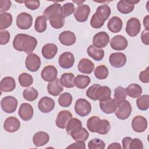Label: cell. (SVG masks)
Returning <instances> with one entry per match:
<instances>
[{
  "mask_svg": "<svg viewBox=\"0 0 149 149\" xmlns=\"http://www.w3.org/2000/svg\"><path fill=\"white\" fill-rule=\"evenodd\" d=\"M37 45V40L33 36L26 34H17L13 41V48L20 52L23 51L26 54H31Z\"/></svg>",
  "mask_w": 149,
  "mask_h": 149,
  "instance_id": "cell-1",
  "label": "cell"
},
{
  "mask_svg": "<svg viewBox=\"0 0 149 149\" xmlns=\"http://www.w3.org/2000/svg\"><path fill=\"white\" fill-rule=\"evenodd\" d=\"M111 12V8L108 5L104 4L99 6L91 18V26L96 29L102 27L105 22L109 17Z\"/></svg>",
  "mask_w": 149,
  "mask_h": 149,
  "instance_id": "cell-2",
  "label": "cell"
},
{
  "mask_svg": "<svg viewBox=\"0 0 149 149\" xmlns=\"http://www.w3.org/2000/svg\"><path fill=\"white\" fill-rule=\"evenodd\" d=\"M132 108L130 103L127 100H123L117 103V106L115 111L116 116L121 120H125L129 118L131 115Z\"/></svg>",
  "mask_w": 149,
  "mask_h": 149,
  "instance_id": "cell-3",
  "label": "cell"
},
{
  "mask_svg": "<svg viewBox=\"0 0 149 149\" xmlns=\"http://www.w3.org/2000/svg\"><path fill=\"white\" fill-rule=\"evenodd\" d=\"M74 111L80 116L84 117L87 116L91 111V104L84 98L78 99L74 105Z\"/></svg>",
  "mask_w": 149,
  "mask_h": 149,
  "instance_id": "cell-4",
  "label": "cell"
},
{
  "mask_svg": "<svg viewBox=\"0 0 149 149\" xmlns=\"http://www.w3.org/2000/svg\"><path fill=\"white\" fill-rule=\"evenodd\" d=\"M17 100L13 96H6L3 97L1 101L2 109L7 113L14 112L17 107Z\"/></svg>",
  "mask_w": 149,
  "mask_h": 149,
  "instance_id": "cell-5",
  "label": "cell"
},
{
  "mask_svg": "<svg viewBox=\"0 0 149 149\" xmlns=\"http://www.w3.org/2000/svg\"><path fill=\"white\" fill-rule=\"evenodd\" d=\"M41 63L40 58L34 53L29 54L26 58V67L30 72H37L40 69Z\"/></svg>",
  "mask_w": 149,
  "mask_h": 149,
  "instance_id": "cell-6",
  "label": "cell"
},
{
  "mask_svg": "<svg viewBox=\"0 0 149 149\" xmlns=\"http://www.w3.org/2000/svg\"><path fill=\"white\" fill-rule=\"evenodd\" d=\"M33 24L32 16L26 12H22L16 17V25L22 30L30 29Z\"/></svg>",
  "mask_w": 149,
  "mask_h": 149,
  "instance_id": "cell-7",
  "label": "cell"
},
{
  "mask_svg": "<svg viewBox=\"0 0 149 149\" xmlns=\"http://www.w3.org/2000/svg\"><path fill=\"white\" fill-rule=\"evenodd\" d=\"M141 30V23L140 20L136 17L129 19L126 23V32L130 37H135Z\"/></svg>",
  "mask_w": 149,
  "mask_h": 149,
  "instance_id": "cell-8",
  "label": "cell"
},
{
  "mask_svg": "<svg viewBox=\"0 0 149 149\" xmlns=\"http://www.w3.org/2000/svg\"><path fill=\"white\" fill-rule=\"evenodd\" d=\"M127 58L125 54L120 52L111 54L109 57L110 65L115 68L123 67L126 63Z\"/></svg>",
  "mask_w": 149,
  "mask_h": 149,
  "instance_id": "cell-9",
  "label": "cell"
},
{
  "mask_svg": "<svg viewBox=\"0 0 149 149\" xmlns=\"http://www.w3.org/2000/svg\"><path fill=\"white\" fill-rule=\"evenodd\" d=\"M90 13V8L87 5L81 4L74 10V17L79 22H85L87 20Z\"/></svg>",
  "mask_w": 149,
  "mask_h": 149,
  "instance_id": "cell-10",
  "label": "cell"
},
{
  "mask_svg": "<svg viewBox=\"0 0 149 149\" xmlns=\"http://www.w3.org/2000/svg\"><path fill=\"white\" fill-rule=\"evenodd\" d=\"M109 42V36L105 31L95 34L93 38V45L98 48L105 47Z\"/></svg>",
  "mask_w": 149,
  "mask_h": 149,
  "instance_id": "cell-11",
  "label": "cell"
},
{
  "mask_svg": "<svg viewBox=\"0 0 149 149\" xmlns=\"http://www.w3.org/2000/svg\"><path fill=\"white\" fill-rule=\"evenodd\" d=\"M72 113L68 110L61 111L57 115L55 124L60 129H65L69 121L72 118Z\"/></svg>",
  "mask_w": 149,
  "mask_h": 149,
  "instance_id": "cell-12",
  "label": "cell"
},
{
  "mask_svg": "<svg viewBox=\"0 0 149 149\" xmlns=\"http://www.w3.org/2000/svg\"><path fill=\"white\" fill-rule=\"evenodd\" d=\"M127 39L122 35H116L110 41L111 47L116 51H123L127 48Z\"/></svg>",
  "mask_w": 149,
  "mask_h": 149,
  "instance_id": "cell-13",
  "label": "cell"
},
{
  "mask_svg": "<svg viewBox=\"0 0 149 149\" xmlns=\"http://www.w3.org/2000/svg\"><path fill=\"white\" fill-rule=\"evenodd\" d=\"M74 61V56L72 52H65L59 56L58 63L62 68L70 69L73 66Z\"/></svg>",
  "mask_w": 149,
  "mask_h": 149,
  "instance_id": "cell-14",
  "label": "cell"
},
{
  "mask_svg": "<svg viewBox=\"0 0 149 149\" xmlns=\"http://www.w3.org/2000/svg\"><path fill=\"white\" fill-rule=\"evenodd\" d=\"M58 71L56 68L52 65L45 66L41 71V77L45 81L52 82L57 78Z\"/></svg>",
  "mask_w": 149,
  "mask_h": 149,
  "instance_id": "cell-15",
  "label": "cell"
},
{
  "mask_svg": "<svg viewBox=\"0 0 149 149\" xmlns=\"http://www.w3.org/2000/svg\"><path fill=\"white\" fill-rule=\"evenodd\" d=\"M147 120L144 116H136L132 121V127L133 130L137 133L144 132L147 128Z\"/></svg>",
  "mask_w": 149,
  "mask_h": 149,
  "instance_id": "cell-16",
  "label": "cell"
},
{
  "mask_svg": "<svg viewBox=\"0 0 149 149\" xmlns=\"http://www.w3.org/2000/svg\"><path fill=\"white\" fill-rule=\"evenodd\" d=\"M54 100L48 97H42L38 103V108L42 113H49L51 112L55 107Z\"/></svg>",
  "mask_w": 149,
  "mask_h": 149,
  "instance_id": "cell-17",
  "label": "cell"
},
{
  "mask_svg": "<svg viewBox=\"0 0 149 149\" xmlns=\"http://www.w3.org/2000/svg\"><path fill=\"white\" fill-rule=\"evenodd\" d=\"M18 114L20 118L24 121H29L31 119L34 114L33 108L29 103H23L20 105Z\"/></svg>",
  "mask_w": 149,
  "mask_h": 149,
  "instance_id": "cell-18",
  "label": "cell"
},
{
  "mask_svg": "<svg viewBox=\"0 0 149 149\" xmlns=\"http://www.w3.org/2000/svg\"><path fill=\"white\" fill-rule=\"evenodd\" d=\"M20 127V122L19 119L14 116L7 118L3 123V128L5 131L9 133H14L17 131Z\"/></svg>",
  "mask_w": 149,
  "mask_h": 149,
  "instance_id": "cell-19",
  "label": "cell"
},
{
  "mask_svg": "<svg viewBox=\"0 0 149 149\" xmlns=\"http://www.w3.org/2000/svg\"><path fill=\"white\" fill-rule=\"evenodd\" d=\"M60 42L66 46H70L76 42V37L74 33L71 31H63L59 35L58 37Z\"/></svg>",
  "mask_w": 149,
  "mask_h": 149,
  "instance_id": "cell-20",
  "label": "cell"
},
{
  "mask_svg": "<svg viewBox=\"0 0 149 149\" xmlns=\"http://www.w3.org/2000/svg\"><path fill=\"white\" fill-rule=\"evenodd\" d=\"M139 1H119L117 3V9L122 14H128L131 13L134 8V5Z\"/></svg>",
  "mask_w": 149,
  "mask_h": 149,
  "instance_id": "cell-21",
  "label": "cell"
},
{
  "mask_svg": "<svg viewBox=\"0 0 149 149\" xmlns=\"http://www.w3.org/2000/svg\"><path fill=\"white\" fill-rule=\"evenodd\" d=\"M117 106V103L114 99L109 98L104 101H100V107L101 110L106 114H111L115 112Z\"/></svg>",
  "mask_w": 149,
  "mask_h": 149,
  "instance_id": "cell-22",
  "label": "cell"
},
{
  "mask_svg": "<svg viewBox=\"0 0 149 149\" xmlns=\"http://www.w3.org/2000/svg\"><path fill=\"white\" fill-rule=\"evenodd\" d=\"M57 52L58 47L53 43H48L45 44L41 49L42 55L47 59H51L54 58Z\"/></svg>",
  "mask_w": 149,
  "mask_h": 149,
  "instance_id": "cell-23",
  "label": "cell"
},
{
  "mask_svg": "<svg viewBox=\"0 0 149 149\" xmlns=\"http://www.w3.org/2000/svg\"><path fill=\"white\" fill-rule=\"evenodd\" d=\"M111 91L109 87L106 86H99L97 88L95 93V99L100 101H104L111 98Z\"/></svg>",
  "mask_w": 149,
  "mask_h": 149,
  "instance_id": "cell-24",
  "label": "cell"
},
{
  "mask_svg": "<svg viewBox=\"0 0 149 149\" xmlns=\"http://www.w3.org/2000/svg\"><path fill=\"white\" fill-rule=\"evenodd\" d=\"M49 140V134L45 132H37L33 137V141L36 147L43 146L47 144Z\"/></svg>",
  "mask_w": 149,
  "mask_h": 149,
  "instance_id": "cell-25",
  "label": "cell"
},
{
  "mask_svg": "<svg viewBox=\"0 0 149 149\" xmlns=\"http://www.w3.org/2000/svg\"><path fill=\"white\" fill-rule=\"evenodd\" d=\"M63 90V86L62 85L59 79L56 78L54 81L49 82L48 84L47 91L51 95L56 97L60 95Z\"/></svg>",
  "mask_w": 149,
  "mask_h": 149,
  "instance_id": "cell-26",
  "label": "cell"
},
{
  "mask_svg": "<svg viewBox=\"0 0 149 149\" xmlns=\"http://www.w3.org/2000/svg\"><path fill=\"white\" fill-rule=\"evenodd\" d=\"M78 70L80 72L84 74H90L94 69V63L88 59H81L77 65Z\"/></svg>",
  "mask_w": 149,
  "mask_h": 149,
  "instance_id": "cell-27",
  "label": "cell"
},
{
  "mask_svg": "<svg viewBox=\"0 0 149 149\" xmlns=\"http://www.w3.org/2000/svg\"><path fill=\"white\" fill-rule=\"evenodd\" d=\"M123 22L122 19L118 16H113L108 22L107 27L108 30L113 33H119L122 29Z\"/></svg>",
  "mask_w": 149,
  "mask_h": 149,
  "instance_id": "cell-28",
  "label": "cell"
},
{
  "mask_svg": "<svg viewBox=\"0 0 149 149\" xmlns=\"http://www.w3.org/2000/svg\"><path fill=\"white\" fill-rule=\"evenodd\" d=\"M16 88V81L13 77L6 76L3 77L0 83V88L2 91L10 92Z\"/></svg>",
  "mask_w": 149,
  "mask_h": 149,
  "instance_id": "cell-29",
  "label": "cell"
},
{
  "mask_svg": "<svg viewBox=\"0 0 149 149\" xmlns=\"http://www.w3.org/2000/svg\"><path fill=\"white\" fill-rule=\"evenodd\" d=\"M87 52L89 56L96 61H101L105 55L104 51L102 49L96 48L93 45H90L87 48Z\"/></svg>",
  "mask_w": 149,
  "mask_h": 149,
  "instance_id": "cell-30",
  "label": "cell"
},
{
  "mask_svg": "<svg viewBox=\"0 0 149 149\" xmlns=\"http://www.w3.org/2000/svg\"><path fill=\"white\" fill-rule=\"evenodd\" d=\"M61 5L59 3H55L48 7H47L43 12L44 16L46 17L47 20V19H50L51 17H52L53 16L61 13Z\"/></svg>",
  "mask_w": 149,
  "mask_h": 149,
  "instance_id": "cell-31",
  "label": "cell"
},
{
  "mask_svg": "<svg viewBox=\"0 0 149 149\" xmlns=\"http://www.w3.org/2000/svg\"><path fill=\"white\" fill-rule=\"evenodd\" d=\"M126 91L127 95H128L130 97L136 98L141 95L143 90L140 85L136 83H132L127 86V87L126 88Z\"/></svg>",
  "mask_w": 149,
  "mask_h": 149,
  "instance_id": "cell-32",
  "label": "cell"
},
{
  "mask_svg": "<svg viewBox=\"0 0 149 149\" xmlns=\"http://www.w3.org/2000/svg\"><path fill=\"white\" fill-rule=\"evenodd\" d=\"M90 77L86 75H77L74 79V85L79 89L86 88L90 83Z\"/></svg>",
  "mask_w": 149,
  "mask_h": 149,
  "instance_id": "cell-33",
  "label": "cell"
},
{
  "mask_svg": "<svg viewBox=\"0 0 149 149\" xmlns=\"http://www.w3.org/2000/svg\"><path fill=\"white\" fill-rule=\"evenodd\" d=\"M70 136L76 141H86L89 137V133L84 127H82L72 133Z\"/></svg>",
  "mask_w": 149,
  "mask_h": 149,
  "instance_id": "cell-34",
  "label": "cell"
},
{
  "mask_svg": "<svg viewBox=\"0 0 149 149\" xmlns=\"http://www.w3.org/2000/svg\"><path fill=\"white\" fill-rule=\"evenodd\" d=\"M74 75L72 73H64L61 75L59 80L62 85L65 87L72 88L74 86Z\"/></svg>",
  "mask_w": 149,
  "mask_h": 149,
  "instance_id": "cell-35",
  "label": "cell"
},
{
  "mask_svg": "<svg viewBox=\"0 0 149 149\" xmlns=\"http://www.w3.org/2000/svg\"><path fill=\"white\" fill-rule=\"evenodd\" d=\"M13 22V17L10 13L3 12L0 14V29L5 30L10 27Z\"/></svg>",
  "mask_w": 149,
  "mask_h": 149,
  "instance_id": "cell-36",
  "label": "cell"
},
{
  "mask_svg": "<svg viewBox=\"0 0 149 149\" xmlns=\"http://www.w3.org/2000/svg\"><path fill=\"white\" fill-rule=\"evenodd\" d=\"M81 127H82L81 122L77 118H72L67 124V126L66 127V130L67 133L70 135L72 133L76 131L77 130Z\"/></svg>",
  "mask_w": 149,
  "mask_h": 149,
  "instance_id": "cell-37",
  "label": "cell"
},
{
  "mask_svg": "<svg viewBox=\"0 0 149 149\" xmlns=\"http://www.w3.org/2000/svg\"><path fill=\"white\" fill-rule=\"evenodd\" d=\"M49 20L51 26L55 29H61L65 24V19L61 13L53 16Z\"/></svg>",
  "mask_w": 149,
  "mask_h": 149,
  "instance_id": "cell-38",
  "label": "cell"
},
{
  "mask_svg": "<svg viewBox=\"0 0 149 149\" xmlns=\"http://www.w3.org/2000/svg\"><path fill=\"white\" fill-rule=\"evenodd\" d=\"M47 19L43 16H39L36 17L34 23V29L37 33H43L47 29Z\"/></svg>",
  "mask_w": 149,
  "mask_h": 149,
  "instance_id": "cell-39",
  "label": "cell"
},
{
  "mask_svg": "<svg viewBox=\"0 0 149 149\" xmlns=\"http://www.w3.org/2000/svg\"><path fill=\"white\" fill-rule=\"evenodd\" d=\"M18 81L20 85L23 87H28L33 83V78L29 73H22L18 77Z\"/></svg>",
  "mask_w": 149,
  "mask_h": 149,
  "instance_id": "cell-40",
  "label": "cell"
},
{
  "mask_svg": "<svg viewBox=\"0 0 149 149\" xmlns=\"http://www.w3.org/2000/svg\"><path fill=\"white\" fill-rule=\"evenodd\" d=\"M38 96V93L34 87H28L23 92V98L28 101H33L36 100Z\"/></svg>",
  "mask_w": 149,
  "mask_h": 149,
  "instance_id": "cell-41",
  "label": "cell"
},
{
  "mask_svg": "<svg viewBox=\"0 0 149 149\" xmlns=\"http://www.w3.org/2000/svg\"><path fill=\"white\" fill-rule=\"evenodd\" d=\"M73 97L72 95L68 93H64L61 94V95L58 98V103L59 105L62 107L67 108L69 107L72 102Z\"/></svg>",
  "mask_w": 149,
  "mask_h": 149,
  "instance_id": "cell-42",
  "label": "cell"
},
{
  "mask_svg": "<svg viewBox=\"0 0 149 149\" xmlns=\"http://www.w3.org/2000/svg\"><path fill=\"white\" fill-rule=\"evenodd\" d=\"M137 108L141 111H146L149 107V95L144 94L137 97L136 100Z\"/></svg>",
  "mask_w": 149,
  "mask_h": 149,
  "instance_id": "cell-43",
  "label": "cell"
},
{
  "mask_svg": "<svg viewBox=\"0 0 149 149\" xmlns=\"http://www.w3.org/2000/svg\"><path fill=\"white\" fill-rule=\"evenodd\" d=\"M108 73L109 72L107 67L104 65L98 66L94 70V75L99 80L105 79L108 77Z\"/></svg>",
  "mask_w": 149,
  "mask_h": 149,
  "instance_id": "cell-44",
  "label": "cell"
},
{
  "mask_svg": "<svg viewBox=\"0 0 149 149\" xmlns=\"http://www.w3.org/2000/svg\"><path fill=\"white\" fill-rule=\"evenodd\" d=\"M111 129V124L109 122L107 119H101L97 129L96 133L100 134H107Z\"/></svg>",
  "mask_w": 149,
  "mask_h": 149,
  "instance_id": "cell-45",
  "label": "cell"
},
{
  "mask_svg": "<svg viewBox=\"0 0 149 149\" xmlns=\"http://www.w3.org/2000/svg\"><path fill=\"white\" fill-rule=\"evenodd\" d=\"M127 94L126 88L122 86H118L114 90V100L116 103H119L123 101L126 99Z\"/></svg>",
  "mask_w": 149,
  "mask_h": 149,
  "instance_id": "cell-46",
  "label": "cell"
},
{
  "mask_svg": "<svg viewBox=\"0 0 149 149\" xmlns=\"http://www.w3.org/2000/svg\"><path fill=\"white\" fill-rule=\"evenodd\" d=\"M100 120L101 119L97 116H93L88 118L87 122V127L88 130L91 132L96 133Z\"/></svg>",
  "mask_w": 149,
  "mask_h": 149,
  "instance_id": "cell-47",
  "label": "cell"
},
{
  "mask_svg": "<svg viewBox=\"0 0 149 149\" xmlns=\"http://www.w3.org/2000/svg\"><path fill=\"white\" fill-rule=\"evenodd\" d=\"M74 12V6L73 3L68 2L65 3L61 8V14L63 17H68Z\"/></svg>",
  "mask_w": 149,
  "mask_h": 149,
  "instance_id": "cell-48",
  "label": "cell"
},
{
  "mask_svg": "<svg viewBox=\"0 0 149 149\" xmlns=\"http://www.w3.org/2000/svg\"><path fill=\"white\" fill-rule=\"evenodd\" d=\"M89 149H104L105 148V143L100 139H93L88 143Z\"/></svg>",
  "mask_w": 149,
  "mask_h": 149,
  "instance_id": "cell-49",
  "label": "cell"
},
{
  "mask_svg": "<svg viewBox=\"0 0 149 149\" xmlns=\"http://www.w3.org/2000/svg\"><path fill=\"white\" fill-rule=\"evenodd\" d=\"M143 142L138 138L132 139L129 146V149H143Z\"/></svg>",
  "mask_w": 149,
  "mask_h": 149,
  "instance_id": "cell-50",
  "label": "cell"
},
{
  "mask_svg": "<svg viewBox=\"0 0 149 149\" xmlns=\"http://www.w3.org/2000/svg\"><path fill=\"white\" fill-rule=\"evenodd\" d=\"M24 3L26 7L30 10H36L40 6V2L38 0H27L24 1Z\"/></svg>",
  "mask_w": 149,
  "mask_h": 149,
  "instance_id": "cell-51",
  "label": "cell"
},
{
  "mask_svg": "<svg viewBox=\"0 0 149 149\" xmlns=\"http://www.w3.org/2000/svg\"><path fill=\"white\" fill-rule=\"evenodd\" d=\"M10 40V33L7 30H1L0 31V44L5 45L8 44Z\"/></svg>",
  "mask_w": 149,
  "mask_h": 149,
  "instance_id": "cell-52",
  "label": "cell"
},
{
  "mask_svg": "<svg viewBox=\"0 0 149 149\" xmlns=\"http://www.w3.org/2000/svg\"><path fill=\"white\" fill-rule=\"evenodd\" d=\"M99 85L100 84H94L91 86H90L86 91V96L89 98H90L91 100L95 101V93L97 88L99 86Z\"/></svg>",
  "mask_w": 149,
  "mask_h": 149,
  "instance_id": "cell-53",
  "label": "cell"
},
{
  "mask_svg": "<svg viewBox=\"0 0 149 149\" xmlns=\"http://www.w3.org/2000/svg\"><path fill=\"white\" fill-rule=\"evenodd\" d=\"M139 80L143 83L149 82V67L147 66L146 70L141 71L139 74Z\"/></svg>",
  "mask_w": 149,
  "mask_h": 149,
  "instance_id": "cell-54",
  "label": "cell"
},
{
  "mask_svg": "<svg viewBox=\"0 0 149 149\" xmlns=\"http://www.w3.org/2000/svg\"><path fill=\"white\" fill-rule=\"evenodd\" d=\"M12 2L9 0H1L0 1V12L1 13L5 12L8 10L11 7Z\"/></svg>",
  "mask_w": 149,
  "mask_h": 149,
  "instance_id": "cell-55",
  "label": "cell"
},
{
  "mask_svg": "<svg viewBox=\"0 0 149 149\" xmlns=\"http://www.w3.org/2000/svg\"><path fill=\"white\" fill-rule=\"evenodd\" d=\"M68 148H81L86 149V144L84 141H76L67 147Z\"/></svg>",
  "mask_w": 149,
  "mask_h": 149,
  "instance_id": "cell-56",
  "label": "cell"
},
{
  "mask_svg": "<svg viewBox=\"0 0 149 149\" xmlns=\"http://www.w3.org/2000/svg\"><path fill=\"white\" fill-rule=\"evenodd\" d=\"M141 39L142 42L148 45L149 44V39H148V30H144L141 34Z\"/></svg>",
  "mask_w": 149,
  "mask_h": 149,
  "instance_id": "cell-57",
  "label": "cell"
},
{
  "mask_svg": "<svg viewBox=\"0 0 149 149\" xmlns=\"http://www.w3.org/2000/svg\"><path fill=\"white\" fill-rule=\"evenodd\" d=\"M132 139V138L130 137H125L123 139L122 145H123V148L124 149H129V143H130Z\"/></svg>",
  "mask_w": 149,
  "mask_h": 149,
  "instance_id": "cell-58",
  "label": "cell"
},
{
  "mask_svg": "<svg viewBox=\"0 0 149 149\" xmlns=\"http://www.w3.org/2000/svg\"><path fill=\"white\" fill-rule=\"evenodd\" d=\"M108 148H122V146H120V144L119 143H112L111 144H109V146L108 147Z\"/></svg>",
  "mask_w": 149,
  "mask_h": 149,
  "instance_id": "cell-59",
  "label": "cell"
},
{
  "mask_svg": "<svg viewBox=\"0 0 149 149\" xmlns=\"http://www.w3.org/2000/svg\"><path fill=\"white\" fill-rule=\"evenodd\" d=\"M143 24L145 27V30H149V24H148V15L146 16L143 19Z\"/></svg>",
  "mask_w": 149,
  "mask_h": 149,
  "instance_id": "cell-60",
  "label": "cell"
},
{
  "mask_svg": "<svg viewBox=\"0 0 149 149\" xmlns=\"http://www.w3.org/2000/svg\"><path fill=\"white\" fill-rule=\"evenodd\" d=\"M73 2H74V3H76L77 5H81V4H80V3H83V2H85V1H73Z\"/></svg>",
  "mask_w": 149,
  "mask_h": 149,
  "instance_id": "cell-61",
  "label": "cell"
}]
</instances>
